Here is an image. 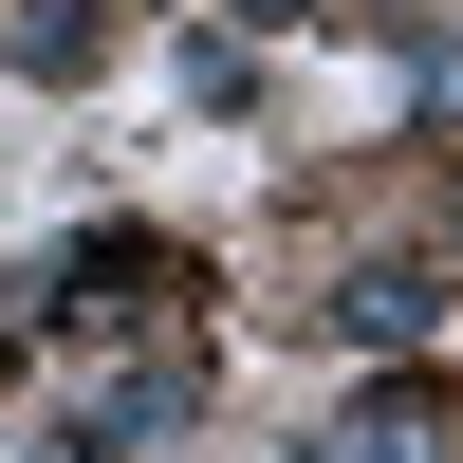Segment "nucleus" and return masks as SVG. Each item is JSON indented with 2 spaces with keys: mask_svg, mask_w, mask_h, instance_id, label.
I'll use <instances>...</instances> for the list:
<instances>
[{
  "mask_svg": "<svg viewBox=\"0 0 463 463\" xmlns=\"http://www.w3.org/2000/svg\"><path fill=\"white\" fill-rule=\"evenodd\" d=\"M427 445H445V390H371V408H353L316 463H427Z\"/></svg>",
  "mask_w": 463,
  "mask_h": 463,
  "instance_id": "f257e3e1",
  "label": "nucleus"
},
{
  "mask_svg": "<svg viewBox=\"0 0 463 463\" xmlns=\"http://www.w3.org/2000/svg\"><path fill=\"white\" fill-rule=\"evenodd\" d=\"M334 316H353V334H371V353H408V334H427V260H371V279H353V297H334Z\"/></svg>",
  "mask_w": 463,
  "mask_h": 463,
  "instance_id": "f03ea898",
  "label": "nucleus"
},
{
  "mask_svg": "<svg viewBox=\"0 0 463 463\" xmlns=\"http://www.w3.org/2000/svg\"><path fill=\"white\" fill-rule=\"evenodd\" d=\"M260 19H316V0H260Z\"/></svg>",
  "mask_w": 463,
  "mask_h": 463,
  "instance_id": "7ed1b4c3",
  "label": "nucleus"
}]
</instances>
